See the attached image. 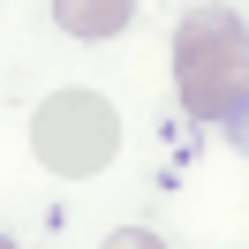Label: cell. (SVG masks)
Returning <instances> with one entry per match:
<instances>
[{
  "label": "cell",
  "instance_id": "cell-1",
  "mask_svg": "<svg viewBox=\"0 0 249 249\" xmlns=\"http://www.w3.org/2000/svg\"><path fill=\"white\" fill-rule=\"evenodd\" d=\"M174 91L196 121L249 113V31L234 8H189L174 31Z\"/></svg>",
  "mask_w": 249,
  "mask_h": 249
},
{
  "label": "cell",
  "instance_id": "cell-2",
  "mask_svg": "<svg viewBox=\"0 0 249 249\" xmlns=\"http://www.w3.org/2000/svg\"><path fill=\"white\" fill-rule=\"evenodd\" d=\"M31 151H38V166H53L61 181L106 174L113 151H121V113L98 91H53L46 106L31 113Z\"/></svg>",
  "mask_w": 249,
  "mask_h": 249
},
{
  "label": "cell",
  "instance_id": "cell-3",
  "mask_svg": "<svg viewBox=\"0 0 249 249\" xmlns=\"http://www.w3.org/2000/svg\"><path fill=\"white\" fill-rule=\"evenodd\" d=\"M128 16H136V0H53V23L68 38H113L128 31Z\"/></svg>",
  "mask_w": 249,
  "mask_h": 249
},
{
  "label": "cell",
  "instance_id": "cell-4",
  "mask_svg": "<svg viewBox=\"0 0 249 249\" xmlns=\"http://www.w3.org/2000/svg\"><path fill=\"white\" fill-rule=\"evenodd\" d=\"M106 249H159V234H151V227H113Z\"/></svg>",
  "mask_w": 249,
  "mask_h": 249
},
{
  "label": "cell",
  "instance_id": "cell-5",
  "mask_svg": "<svg viewBox=\"0 0 249 249\" xmlns=\"http://www.w3.org/2000/svg\"><path fill=\"white\" fill-rule=\"evenodd\" d=\"M0 249H16V242H8V234H0Z\"/></svg>",
  "mask_w": 249,
  "mask_h": 249
}]
</instances>
